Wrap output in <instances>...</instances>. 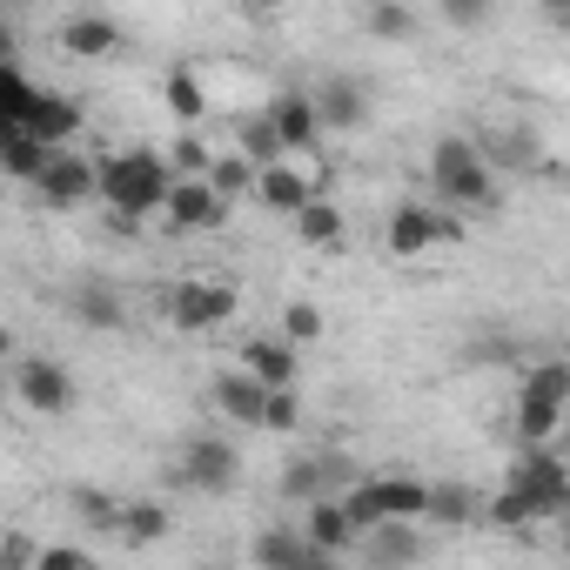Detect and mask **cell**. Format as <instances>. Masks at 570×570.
Instances as JSON below:
<instances>
[{
    "label": "cell",
    "instance_id": "cell-30",
    "mask_svg": "<svg viewBox=\"0 0 570 570\" xmlns=\"http://www.w3.org/2000/svg\"><path fill=\"white\" fill-rule=\"evenodd\" d=\"M161 101L175 108V121H202V115H208V95H202V81H195L188 68H175V75L161 81Z\"/></svg>",
    "mask_w": 570,
    "mask_h": 570
},
{
    "label": "cell",
    "instance_id": "cell-40",
    "mask_svg": "<svg viewBox=\"0 0 570 570\" xmlns=\"http://www.w3.org/2000/svg\"><path fill=\"white\" fill-rule=\"evenodd\" d=\"M443 21H456V28H483L490 8H476V0H443Z\"/></svg>",
    "mask_w": 570,
    "mask_h": 570
},
{
    "label": "cell",
    "instance_id": "cell-17",
    "mask_svg": "<svg viewBox=\"0 0 570 570\" xmlns=\"http://www.w3.org/2000/svg\"><path fill=\"white\" fill-rule=\"evenodd\" d=\"M61 48L101 61V55L121 48V21H108V14H68V21H61Z\"/></svg>",
    "mask_w": 570,
    "mask_h": 570
},
{
    "label": "cell",
    "instance_id": "cell-6",
    "mask_svg": "<svg viewBox=\"0 0 570 570\" xmlns=\"http://www.w3.org/2000/svg\"><path fill=\"white\" fill-rule=\"evenodd\" d=\"M235 476H242V456H235V443H222V436H195V443L181 450V470H175V483H188V490H202V497H228Z\"/></svg>",
    "mask_w": 570,
    "mask_h": 570
},
{
    "label": "cell",
    "instance_id": "cell-3",
    "mask_svg": "<svg viewBox=\"0 0 570 570\" xmlns=\"http://www.w3.org/2000/svg\"><path fill=\"white\" fill-rule=\"evenodd\" d=\"M363 476L343 450H316V456H296L289 470H282V497H296V503H330V497H350Z\"/></svg>",
    "mask_w": 570,
    "mask_h": 570
},
{
    "label": "cell",
    "instance_id": "cell-7",
    "mask_svg": "<svg viewBox=\"0 0 570 570\" xmlns=\"http://www.w3.org/2000/svg\"><path fill=\"white\" fill-rule=\"evenodd\" d=\"M510 490L537 503V517H563L570 510V470L550 456V450H523L517 470H510Z\"/></svg>",
    "mask_w": 570,
    "mask_h": 570
},
{
    "label": "cell",
    "instance_id": "cell-22",
    "mask_svg": "<svg viewBox=\"0 0 570 570\" xmlns=\"http://www.w3.org/2000/svg\"><path fill=\"white\" fill-rule=\"evenodd\" d=\"M41 95L48 88H35L21 68H0V128H28L41 115Z\"/></svg>",
    "mask_w": 570,
    "mask_h": 570
},
{
    "label": "cell",
    "instance_id": "cell-2",
    "mask_svg": "<svg viewBox=\"0 0 570 570\" xmlns=\"http://www.w3.org/2000/svg\"><path fill=\"white\" fill-rule=\"evenodd\" d=\"M430 188H436L443 208H470V215H497V208H503L497 168H490L483 148L463 141V135H443V141L430 148Z\"/></svg>",
    "mask_w": 570,
    "mask_h": 570
},
{
    "label": "cell",
    "instance_id": "cell-36",
    "mask_svg": "<svg viewBox=\"0 0 570 570\" xmlns=\"http://www.w3.org/2000/svg\"><path fill=\"white\" fill-rule=\"evenodd\" d=\"M363 28H370L376 41H403V35H416V14H410V8H396V0H383V8H370V14H363Z\"/></svg>",
    "mask_w": 570,
    "mask_h": 570
},
{
    "label": "cell",
    "instance_id": "cell-20",
    "mask_svg": "<svg viewBox=\"0 0 570 570\" xmlns=\"http://www.w3.org/2000/svg\"><path fill=\"white\" fill-rule=\"evenodd\" d=\"M28 135L48 141V148H68V141L81 135V101H75V95H41V115L28 121Z\"/></svg>",
    "mask_w": 570,
    "mask_h": 570
},
{
    "label": "cell",
    "instance_id": "cell-9",
    "mask_svg": "<svg viewBox=\"0 0 570 570\" xmlns=\"http://www.w3.org/2000/svg\"><path fill=\"white\" fill-rule=\"evenodd\" d=\"M88 195H101V161H81V155L55 148V161L41 175V202L48 208H81Z\"/></svg>",
    "mask_w": 570,
    "mask_h": 570
},
{
    "label": "cell",
    "instance_id": "cell-35",
    "mask_svg": "<svg viewBox=\"0 0 570 570\" xmlns=\"http://www.w3.org/2000/svg\"><path fill=\"white\" fill-rule=\"evenodd\" d=\"M121 537H128V543H161V537H168V510H161V503H128Z\"/></svg>",
    "mask_w": 570,
    "mask_h": 570
},
{
    "label": "cell",
    "instance_id": "cell-27",
    "mask_svg": "<svg viewBox=\"0 0 570 570\" xmlns=\"http://www.w3.org/2000/svg\"><path fill=\"white\" fill-rule=\"evenodd\" d=\"M383 503H390V523H416V517H430V483L423 476H383Z\"/></svg>",
    "mask_w": 570,
    "mask_h": 570
},
{
    "label": "cell",
    "instance_id": "cell-4",
    "mask_svg": "<svg viewBox=\"0 0 570 570\" xmlns=\"http://www.w3.org/2000/svg\"><path fill=\"white\" fill-rule=\"evenodd\" d=\"M161 309H168V323L181 336H208V330H222L235 316V289L228 282H175L161 296Z\"/></svg>",
    "mask_w": 570,
    "mask_h": 570
},
{
    "label": "cell",
    "instance_id": "cell-28",
    "mask_svg": "<svg viewBox=\"0 0 570 570\" xmlns=\"http://www.w3.org/2000/svg\"><path fill=\"white\" fill-rule=\"evenodd\" d=\"M343 503H350V523H356V537H376V530L390 523V503H383V476H363V483H356Z\"/></svg>",
    "mask_w": 570,
    "mask_h": 570
},
{
    "label": "cell",
    "instance_id": "cell-38",
    "mask_svg": "<svg viewBox=\"0 0 570 570\" xmlns=\"http://www.w3.org/2000/svg\"><path fill=\"white\" fill-rule=\"evenodd\" d=\"M282 336H289V343H316V336H323V309H316V303H289Z\"/></svg>",
    "mask_w": 570,
    "mask_h": 570
},
{
    "label": "cell",
    "instance_id": "cell-5",
    "mask_svg": "<svg viewBox=\"0 0 570 570\" xmlns=\"http://www.w3.org/2000/svg\"><path fill=\"white\" fill-rule=\"evenodd\" d=\"M14 396H21L35 416H68V410H75V376H68L55 356H21V363H14Z\"/></svg>",
    "mask_w": 570,
    "mask_h": 570
},
{
    "label": "cell",
    "instance_id": "cell-44",
    "mask_svg": "<svg viewBox=\"0 0 570 570\" xmlns=\"http://www.w3.org/2000/svg\"><path fill=\"white\" fill-rule=\"evenodd\" d=\"M563 181H570V175H563Z\"/></svg>",
    "mask_w": 570,
    "mask_h": 570
},
{
    "label": "cell",
    "instance_id": "cell-10",
    "mask_svg": "<svg viewBox=\"0 0 570 570\" xmlns=\"http://www.w3.org/2000/svg\"><path fill=\"white\" fill-rule=\"evenodd\" d=\"M181 235H208V228H222L228 222V202L215 195V181H175V195H168V208H161Z\"/></svg>",
    "mask_w": 570,
    "mask_h": 570
},
{
    "label": "cell",
    "instance_id": "cell-8",
    "mask_svg": "<svg viewBox=\"0 0 570 570\" xmlns=\"http://www.w3.org/2000/svg\"><path fill=\"white\" fill-rule=\"evenodd\" d=\"M208 396H215V410L228 416V423H242V430H268V383H255L248 370H222L215 383H208Z\"/></svg>",
    "mask_w": 570,
    "mask_h": 570
},
{
    "label": "cell",
    "instance_id": "cell-33",
    "mask_svg": "<svg viewBox=\"0 0 570 570\" xmlns=\"http://www.w3.org/2000/svg\"><path fill=\"white\" fill-rule=\"evenodd\" d=\"M296 235H303L309 248H330V242L343 235V215H336V202H309V208L296 215Z\"/></svg>",
    "mask_w": 570,
    "mask_h": 570
},
{
    "label": "cell",
    "instance_id": "cell-39",
    "mask_svg": "<svg viewBox=\"0 0 570 570\" xmlns=\"http://www.w3.org/2000/svg\"><path fill=\"white\" fill-rule=\"evenodd\" d=\"M296 423H303L296 396H289V390H275V396H268V430H296Z\"/></svg>",
    "mask_w": 570,
    "mask_h": 570
},
{
    "label": "cell",
    "instance_id": "cell-14",
    "mask_svg": "<svg viewBox=\"0 0 570 570\" xmlns=\"http://www.w3.org/2000/svg\"><path fill=\"white\" fill-rule=\"evenodd\" d=\"M68 303H75V323L81 330H121L128 323V303H121V289H115L108 275H88Z\"/></svg>",
    "mask_w": 570,
    "mask_h": 570
},
{
    "label": "cell",
    "instance_id": "cell-11",
    "mask_svg": "<svg viewBox=\"0 0 570 570\" xmlns=\"http://www.w3.org/2000/svg\"><path fill=\"white\" fill-rule=\"evenodd\" d=\"M443 235H456V222H443V215H430L423 202H403L396 215H390V255H430Z\"/></svg>",
    "mask_w": 570,
    "mask_h": 570
},
{
    "label": "cell",
    "instance_id": "cell-16",
    "mask_svg": "<svg viewBox=\"0 0 570 570\" xmlns=\"http://www.w3.org/2000/svg\"><path fill=\"white\" fill-rule=\"evenodd\" d=\"M48 161H55V148H48V141H35L28 128H0V168H8L14 181H35V188H41Z\"/></svg>",
    "mask_w": 570,
    "mask_h": 570
},
{
    "label": "cell",
    "instance_id": "cell-25",
    "mask_svg": "<svg viewBox=\"0 0 570 570\" xmlns=\"http://www.w3.org/2000/svg\"><path fill=\"white\" fill-rule=\"evenodd\" d=\"M470 517H483V503H476V490L470 483H430V523H443V530H456V523H470Z\"/></svg>",
    "mask_w": 570,
    "mask_h": 570
},
{
    "label": "cell",
    "instance_id": "cell-32",
    "mask_svg": "<svg viewBox=\"0 0 570 570\" xmlns=\"http://www.w3.org/2000/svg\"><path fill=\"white\" fill-rule=\"evenodd\" d=\"M557 416H563L557 403H543V396H517V436H523L530 450H543V436L557 430Z\"/></svg>",
    "mask_w": 570,
    "mask_h": 570
},
{
    "label": "cell",
    "instance_id": "cell-1",
    "mask_svg": "<svg viewBox=\"0 0 570 570\" xmlns=\"http://www.w3.org/2000/svg\"><path fill=\"white\" fill-rule=\"evenodd\" d=\"M175 195V161L155 148H121L101 155V202L115 208V222H141L148 208H168Z\"/></svg>",
    "mask_w": 570,
    "mask_h": 570
},
{
    "label": "cell",
    "instance_id": "cell-34",
    "mask_svg": "<svg viewBox=\"0 0 570 570\" xmlns=\"http://www.w3.org/2000/svg\"><path fill=\"white\" fill-rule=\"evenodd\" d=\"M523 396H543V403L563 410V403H570V363H563V356H557V363H537V370L523 376Z\"/></svg>",
    "mask_w": 570,
    "mask_h": 570
},
{
    "label": "cell",
    "instance_id": "cell-37",
    "mask_svg": "<svg viewBox=\"0 0 570 570\" xmlns=\"http://www.w3.org/2000/svg\"><path fill=\"white\" fill-rule=\"evenodd\" d=\"M208 181H215V195H222V202H228V195H242V188H255V181H262V168H248V161H242V155H222V161H215V175H208Z\"/></svg>",
    "mask_w": 570,
    "mask_h": 570
},
{
    "label": "cell",
    "instance_id": "cell-13",
    "mask_svg": "<svg viewBox=\"0 0 570 570\" xmlns=\"http://www.w3.org/2000/svg\"><path fill=\"white\" fill-rule=\"evenodd\" d=\"M242 370L268 390H289L296 383V343L289 336H248L242 343Z\"/></svg>",
    "mask_w": 570,
    "mask_h": 570
},
{
    "label": "cell",
    "instance_id": "cell-24",
    "mask_svg": "<svg viewBox=\"0 0 570 570\" xmlns=\"http://www.w3.org/2000/svg\"><path fill=\"white\" fill-rule=\"evenodd\" d=\"M476 148H483V161H490V168H550V161H543V148H537V141H530L523 128H503V135H483Z\"/></svg>",
    "mask_w": 570,
    "mask_h": 570
},
{
    "label": "cell",
    "instance_id": "cell-23",
    "mask_svg": "<svg viewBox=\"0 0 570 570\" xmlns=\"http://www.w3.org/2000/svg\"><path fill=\"white\" fill-rule=\"evenodd\" d=\"M235 155H242L248 168H282V155H289V148H282V135H275L268 115H248V121L235 128Z\"/></svg>",
    "mask_w": 570,
    "mask_h": 570
},
{
    "label": "cell",
    "instance_id": "cell-21",
    "mask_svg": "<svg viewBox=\"0 0 570 570\" xmlns=\"http://www.w3.org/2000/svg\"><path fill=\"white\" fill-rule=\"evenodd\" d=\"M416 557H423L416 523H383V530L370 537V570H410Z\"/></svg>",
    "mask_w": 570,
    "mask_h": 570
},
{
    "label": "cell",
    "instance_id": "cell-12",
    "mask_svg": "<svg viewBox=\"0 0 570 570\" xmlns=\"http://www.w3.org/2000/svg\"><path fill=\"white\" fill-rule=\"evenodd\" d=\"M262 115L275 121L282 148H316V141L330 135V128H323V115H316V95H275Z\"/></svg>",
    "mask_w": 570,
    "mask_h": 570
},
{
    "label": "cell",
    "instance_id": "cell-31",
    "mask_svg": "<svg viewBox=\"0 0 570 570\" xmlns=\"http://www.w3.org/2000/svg\"><path fill=\"white\" fill-rule=\"evenodd\" d=\"M483 517H490L497 530H537V523H543V517H537V503H530V497H517L510 483H503V490L483 503Z\"/></svg>",
    "mask_w": 570,
    "mask_h": 570
},
{
    "label": "cell",
    "instance_id": "cell-41",
    "mask_svg": "<svg viewBox=\"0 0 570 570\" xmlns=\"http://www.w3.org/2000/svg\"><path fill=\"white\" fill-rule=\"evenodd\" d=\"M35 570H88V557H81V550H41Z\"/></svg>",
    "mask_w": 570,
    "mask_h": 570
},
{
    "label": "cell",
    "instance_id": "cell-19",
    "mask_svg": "<svg viewBox=\"0 0 570 570\" xmlns=\"http://www.w3.org/2000/svg\"><path fill=\"white\" fill-rule=\"evenodd\" d=\"M316 115H323V128H363V115H370V88H363V81H323Z\"/></svg>",
    "mask_w": 570,
    "mask_h": 570
},
{
    "label": "cell",
    "instance_id": "cell-29",
    "mask_svg": "<svg viewBox=\"0 0 570 570\" xmlns=\"http://www.w3.org/2000/svg\"><path fill=\"white\" fill-rule=\"evenodd\" d=\"M75 510H81V523H88V530H108V537H121V523H128V503L101 497L95 483H75Z\"/></svg>",
    "mask_w": 570,
    "mask_h": 570
},
{
    "label": "cell",
    "instance_id": "cell-15",
    "mask_svg": "<svg viewBox=\"0 0 570 570\" xmlns=\"http://www.w3.org/2000/svg\"><path fill=\"white\" fill-rule=\"evenodd\" d=\"M303 537H309V550H330V557H343V550L356 543L350 503H343V497H330V503H309V517H303Z\"/></svg>",
    "mask_w": 570,
    "mask_h": 570
},
{
    "label": "cell",
    "instance_id": "cell-43",
    "mask_svg": "<svg viewBox=\"0 0 570 570\" xmlns=\"http://www.w3.org/2000/svg\"><path fill=\"white\" fill-rule=\"evenodd\" d=\"M563 557H570V530H563Z\"/></svg>",
    "mask_w": 570,
    "mask_h": 570
},
{
    "label": "cell",
    "instance_id": "cell-26",
    "mask_svg": "<svg viewBox=\"0 0 570 570\" xmlns=\"http://www.w3.org/2000/svg\"><path fill=\"white\" fill-rule=\"evenodd\" d=\"M303 557H309V537H303V530H275V523H268V530L255 537V563H262V570H303Z\"/></svg>",
    "mask_w": 570,
    "mask_h": 570
},
{
    "label": "cell",
    "instance_id": "cell-42",
    "mask_svg": "<svg viewBox=\"0 0 570 570\" xmlns=\"http://www.w3.org/2000/svg\"><path fill=\"white\" fill-rule=\"evenodd\" d=\"M303 570H343V557H330V550H309V557H303Z\"/></svg>",
    "mask_w": 570,
    "mask_h": 570
},
{
    "label": "cell",
    "instance_id": "cell-18",
    "mask_svg": "<svg viewBox=\"0 0 570 570\" xmlns=\"http://www.w3.org/2000/svg\"><path fill=\"white\" fill-rule=\"evenodd\" d=\"M255 195H262V208H275V215H303L309 202H323L289 161H282V168H262V181H255Z\"/></svg>",
    "mask_w": 570,
    "mask_h": 570
}]
</instances>
